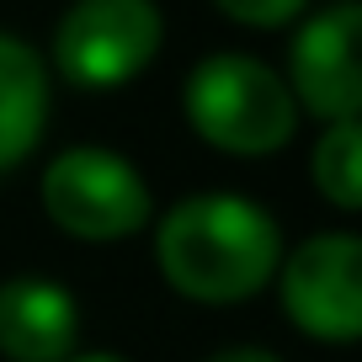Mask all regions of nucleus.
Instances as JSON below:
<instances>
[{
    "instance_id": "nucleus-1",
    "label": "nucleus",
    "mask_w": 362,
    "mask_h": 362,
    "mask_svg": "<svg viewBox=\"0 0 362 362\" xmlns=\"http://www.w3.org/2000/svg\"><path fill=\"white\" fill-rule=\"evenodd\" d=\"M283 224L245 192H187L155 214V267L187 304L235 309L267 293L283 267Z\"/></svg>"
},
{
    "instance_id": "nucleus-2",
    "label": "nucleus",
    "mask_w": 362,
    "mask_h": 362,
    "mask_svg": "<svg viewBox=\"0 0 362 362\" xmlns=\"http://www.w3.org/2000/svg\"><path fill=\"white\" fill-rule=\"evenodd\" d=\"M181 117L208 149L240 160L288 149L304 123L283 69L256 54H235V48H218L192 64L181 86Z\"/></svg>"
},
{
    "instance_id": "nucleus-3",
    "label": "nucleus",
    "mask_w": 362,
    "mask_h": 362,
    "mask_svg": "<svg viewBox=\"0 0 362 362\" xmlns=\"http://www.w3.org/2000/svg\"><path fill=\"white\" fill-rule=\"evenodd\" d=\"M37 203L48 224L86 245H112L134 240L139 229L155 224V187L144 170L107 144H69L43 165Z\"/></svg>"
},
{
    "instance_id": "nucleus-4",
    "label": "nucleus",
    "mask_w": 362,
    "mask_h": 362,
    "mask_svg": "<svg viewBox=\"0 0 362 362\" xmlns=\"http://www.w3.org/2000/svg\"><path fill=\"white\" fill-rule=\"evenodd\" d=\"M165 11L155 0H69L54 22L48 75L75 90H123L160 59Z\"/></svg>"
},
{
    "instance_id": "nucleus-5",
    "label": "nucleus",
    "mask_w": 362,
    "mask_h": 362,
    "mask_svg": "<svg viewBox=\"0 0 362 362\" xmlns=\"http://www.w3.org/2000/svg\"><path fill=\"white\" fill-rule=\"evenodd\" d=\"M277 304L288 325L320 346H357L362 341V240L351 229H320L283 250L277 267Z\"/></svg>"
},
{
    "instance_id": "nucleus-6",
    "label": "nucleus",
    "mask_w": 362,
    "mask_h": 362,
    "mask_svg": "<svg viewBox=\"0 0 362 362\" xmlns=\"http://www.w3.org/2000/svg\"><path fill=\"white\" fill-rule=\"evenodd\" d=\"M357 37H362V6L336 0L320 6L298 22L288 37V64L283 80L304 117L320 123H351L362 112V64H357Z\"/></svg>"
},
{
    "instance_id": "nucleus-7",
    "label": "nucleus",
    "mask_w": 362,
    "mask_h": 362,
    "mask_svg": "<svg viewBox=\"0 0 362 362\" xmlns=\"http://www.w3.org/2000/svg\"><path fill=\"white\" fill-rule=\"evenodd\" d=\"M80 351L75 288L22 272L0 283V357L6 362H69Z\"/></svg>"
},
{
    "instance_id": "nucleus-8",
    "label": "nucleus",
    "mask_w": 362,
    "mask_h": 362,
    "mask_svg": "<svg viewBox=\"0 0 362 362\" xmlns=\"http://www.w3.org/2000/svg\"><path fill=\"white\" fill-rule=\"evenodd\" d=\"M54 112V75L48 59L27 37L0 27V176H11L48 134Z\"/></svg>"
},
{
    "instance_id": "nucleus-9",
    "label": "nucleus",
    "mask_w": 362,
    "mask_h": 362,
    "mask_svg": "<svg viewBox=\"0 0 362 362\" xmlns=\"http://www.w3.org/2000/svg\"><path fill=\"white\" fill-rule=\"evenodd\" d=\"M309 181L336 214H357L362 208V128L351 123H325L309 149Z\"/></svg>"
},
{
    "instance_id": "nucleus-10",
    "label": "nucleus",
    "mask_w": 362,
    "mask_h": 362,
    "mask_svg": "<svg viewBox=\"0 0 362 362\" xmlns=\"http://www.w3.org/2000/svg\"><path fill=\"white\" fill-rule=\"evenodd\" d=\"M214 11L229 16L240 27H256V33H272V27H288L309 11V0H214Z\"/></svg>"
},
{
    "instance_id": "nucleus-11",
    "label": "nucleus",
    "mask_w": 362,
    "mask_h": 362,
    "mask_svg": "<svg viewBox=\"0 0 362 362\" xmlns=\"http://www.w3.org/2000/svg\"><path fill=\"white\" fill-rule=\"evenodd\" d=\"M208 362H283L272 346H224V351H214Z\"/></svg>"
},
{
    "instance_id": "nucleus-12",
    "label": "nucleus",
    "mask_w": 362,
    "mask_h": 362,
    "mask_svg": "<svg viewBox=\"0 0 362 362\" xmlns=\"http://www.w3.org/2000/svg\"><path fill=\"white\" fill-rule=\"evenodd\" d=\"M69 362H128V357H117V351H75Z\"/></svg>"
}]
</instances>
